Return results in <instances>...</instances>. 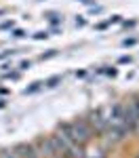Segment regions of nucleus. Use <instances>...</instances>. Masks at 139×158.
I'll use <instances>...</instances> for the list:
<instances>
[{
	"label": "nucleus",
	"instance_id": "3",
	"mask_svg": "<svg viewBox=\"0 0 139 158\" xmlns=\"http://www.w3.org/2000/svg\"><path fill=\"white\" fill-rule=\"evenodd\" d=\"M17 150H19V156H21V158H27V156H32V154H36L34 146H30V143H27V146L23 143V146H19Z\"/></svg>",
	"mask_w": 139,
	"mask_h": 158
},
{
	"label": "nucleus",
	"instance_id": "6",
	"mask_svg": "<svg viewBox=\"0 0 139 158\" xmlns=\"http://www.w3.org/2000/svg\"><path fill=\"white\" fill-rule=\"evenodd\" d=\"M44 38H49L47 32H36V34H34V40H44Z\"/></svg>",
	"mask_w": 139,
	"mask_h": 158
},
{
	"label": "nucleus",
	"instance_id": "8",
	"mask_svg": "<svg viewBox=\"0 0 139 158\" xmlns=\"http://www.w3.org/2000/svg\"><path fill=\"white\" fill-rule=\"evenodd\" d=\"M135 42H137L135 38H126V40H125V42H122V44H125V47H133Z\"/></svg>",
	"mask_w": 139,
	"mask_h": 158
},
{
	"label": "nucleus",
	"instance_id": "12",
	"mask_svg": "<svg viewBox=\"0 0 139 158\" xmlns=\"http://www.w3.org/2000/svg\"><path fill=\"white\" fill-rule=\"evenodd\" d=\"M49 17H51V21H53V23H57V21H59V15H55V13H51Z\"/></svg>",
	"mask_w": 139,
	"mask_h": 158
},
{
	"label": "nucleus",
	"instance_id": "2",
	"mask_svg": "<svg viewBox=\"0 0 139 158\" xmlns=\"http://www.w3.org/2000/svg\"><path fill=\"white\" fill-rule=\"evenodd\" d=\"M110 108L112 106H101L95 112H91V118H88V124L91 129H95L97 133H108V124H110Z\"/></svg>",
	"mask_w": 139,
	"mask_h": 158
},
{
	"label": "nucleus",
	"instance_id": "1",
	"mask_svg": "<svg viewBox=\"0 0 139 158\" xmlns=\"http://www.w3.org/2000/svg\"><path fill=\"white\" fill-rule=\"evenodd\" d=\"M59 131H61L72 143H76V146H84L88 139H91V133H93V129L88 127L87 120L61 122V124H59Z\"/></svg>",
	"mask_w": 139,
	"mask_h": 158
},
{
	"label": "nucleus",
	"instance_id": "7",
	"mask_svg": "<svg viewBox=\"0 0 139 158\" xmlns=\"http://www.w3.org/2000/svg\"><path fill=\"white\" fill-rule=\"evenodd\" d=\"M55 55H57V51H49V53H42L40 59H51V57H55Z\"/></svg>",
	"mask_w": 139,
	"mask_h": 158
},
{
	"label": "nucleus",
	"instance_id": "13",
	"mask_svg": "<svg viewBox=\"0 0 139 158\" xmlns=\"http://www.w3.org/2000/svg\"><path fill=\"white\" fill-rule=\"evenodd\" d=\"M105 74H110V76H116L118 72H116V68H110V70H105Z\"/></svg>",
	"mask_w": 139,
	"mask_h": 158
},
{
	"label": "nucleus",
	"instance_id": "5",
	"mask_svg": "<svg viewBox=\"0 0 139 158\" xmlns=\"http://www.w3.org/2000/svg\"><path fill=\"white\" fill-rule=\"evenodd\" d=\"M40 86H42V82H34L32 86H27V89H23V93H25V95H27V93H34V91H38Z\"/></svg>",
	"mask_w": 139,
	"mask_h": 158
},
{
	"label": "nucleus",
	"instance_id": "11",
	"mask_svg": "<svg viewBox=\"0 0 139 158\" xmlns=\"http://www.w3.org/2000/svg\"><path fill=\"white\" fill-rule=\"evenodd\" d=\"M84 23H87L84 17H76V25H84Z\"/></svg>",
	"mask_w": 139,
	"mask_h": 158
},
{
	"label": "nucleus",
	"instance_id": "15",
	"mask_svg": "<svg viewBox=\"0 0 139 158\" xmlns=\"http://www.w3.org/2000/svg\"><path fill=\"white\" fill-rule=\"evenodd\" d=\"M27 158H38V152H36V154H32V156H27Z\"/></svg>",
	"mask_w": 139,
	"mask_h": 158
},
{
	"label": "nucleus",
	"instance_id": "10",
	"mask_svg": "<svg viewBox=\"0 0 139 158\" xmlns=\"http://www.w3.org/2000/svg\"><path fill=\"white\" fill-rule=\"evenodd\" d=\"M118 63H131V57H129V55H122V57L118 59Z\"/></svg>",
	"mask_w": 139,
	"mask_h": 158
},
{
	"label": "nucleus",
	"instance_id": "16",
	"mask_svg": "<svg viewBox=\"0 0 139 158\" xmlns=\"http://www.w3.org/2000/svg\"><path fill=\"white\" fill-rule=\"evenodd\" d=\"M82 2H91V0H82Z\"/></svg>",
	"mask_w": 139,
	"mask_h": 158
},
{
	"label": "nucleus",
	"instance_id": "4",
	"mask_svg": "<svg viewBox=\"0 0 139 158\" xmlns=\"http://www.w3.org/2000/svg\"><path fill=\"white\" fill-rule=\"evenodd\" d=\"M59 82H61V76H53V78L47 80V86H57Z\"/></svg>",
	"mask_w": 139,
	"mask_h": 158
},
{
	"label": "nucleus",
	"instance_id": "14",
	"mask_svg": "<svg viewBox=\"0 0 139 158\" xmlns=\"http://www.w3.org/2000/svg\"><path fill=\"white\" fill-rule=\"evenodd\" d=\"M19 68H21V70H27V68H30V61H23V63H21Z\"/></svg>",
	"mask_w": 139,
	"mask_h": 158
},
{
	"label": "nucleus",
	"instance_id": "9",
	"mask_svg": "<svg viewBox=\"0 0 139 158\" xmlns=\"http://www.w3.org/2000/svg\"><path fill=\"white\" fill-rule=\"evenodd\" d=\"M13 36H15V38H23L25 32H23V30H15V32H13Z\"/></svg>",
	"mask_w": 139,
	"mask_h": 158
}]
</instances>
